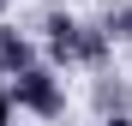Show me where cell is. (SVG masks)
I'll return each mask as SVG.
<instances>
[{
    "mask_svg": "<svg viewBox=\"0 0 132 126\" xmlns=\"http://www.w3.org/2000/svg\"><path fill=\"white\" fill-rule=\"evenodd\" d=\"M12 108H18L12 102V84H0V126H12Z\"/></svg>",
    "mask_w": 132,
    "mask_h": 126,
    "instance_id": "obj_1",
    "label": "cell"
},
{
    "mask_svg": "<svg viewBox=\"0 0 132 126\" xmlns=\"http://www.w3.org/2000/svg\"><path fill=\"white\" fill-rule=\"evenodd\" d=\"M108 126H132V120H108Z\"/></svg>",
    "mask_w": 132,
    "mask_h": 126,
    "instance_id": "obj_2",
    "label": "cell"
}]
</instances>
